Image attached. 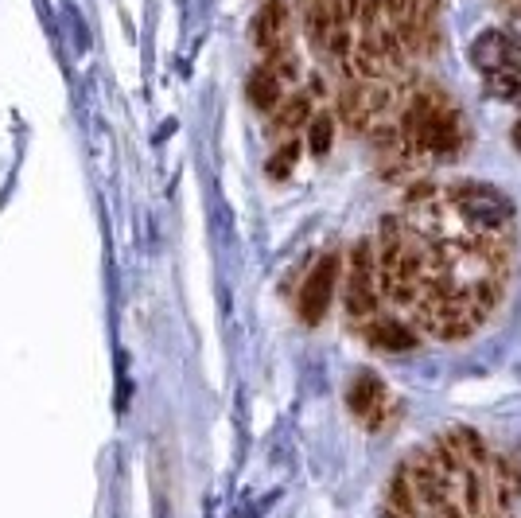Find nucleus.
<instances>
[{
	"label": "nucleus",
	"instance_id": "obj_2",
	"mask_svg": "<svg viewBox=\"0 0 521 518\" xmlns=\"http://www.w3.org/2000/svg\"><path fill=\"white\" fill-rule=\"evenodd\" d=\"M347 316L350 320H374L382 308V289H378V250L370 238H358L350 250L347 265Z\"/></svg>",
	"mask_w": 521,
	"mask_h": 518
},
{
	"label": "nucleus",
	"instance_id": "obj_14",
	"mask_svg": "<svg viewBox=\"0 0 521 518\" xmlns=\"http://www.w3.org/2000/svg\"><path fill=\"white\" fill-rule=\"evenodd\" d=\"M483 90L498 102H521V74L518 71H490L483 74Z\"/></svg>",
	"mask_w": 521,
	"mask_h": 518
},
{
	"label": "nucleus",
	"instance_id": "obj_6",
	"mask_svg": "<svg viewBox=\"0 0 521 518\" xmlns=\"http://www.w3.org/2000/svg\"><path fill=\"white\" fill-rule=\"evenodd\" d=\"M288 32H292L288 4H284V0H265L261 12L253 16V43H257V51H261L265 59L280 55L284 47H292V43H288Z\"/></svg>",
	"mask_w": 521,
	"mask_h": 518
},
{
	"label": "nucleus",
	"instance_id": "obj_11",
	"mask_svg": "<svg viewBox=\"0 0 521 518\" xmlns=\"http://www.w3.org/2000/svg\"><path fill=\"white\" fill-rule=\"evenodd\" d=\"M308 121H312V98H308V94H288L277 110L269 113V125H273V133H277V137H284V141H288V137H292L300 125H308Z\"/></svg>",
	"mask_w": 521,
	"mask_h": 518
},
{
	"label": "nucleus",
	"instance_id": "obj_19",
	"mask_svg": "<svg viewBox=\"0 0 521 518\" xmlns=\"http://www.w3.org/2000/svg\"><path fill=\"white\" fill-rule=\"evenodd\" d=\"M382 518H405V515H397V511H389V507H385V511H382Z\"/></svg>",
	"mask_w": 521,
	"mask_h": 518
},
{
	"label": "nucleus",
	"instance_id": "obj_7",
	"mask_svg": "<svg viewBox=\"0 0 521 518\" xmlns=\"http://www.w3.org/2000/svg\"><path fill=\"white\" fill-rule=\"evenodd\" d=\"M339 121L347 125L350 133H370L378 125L374 106H370V82L350 78L347 86L339 90Z\"/></svg>",
	"mask_w": 521,
	"mask_h": 518
},
{
	"label": "nucleus",
	"instance_id": "obj_16",
	"mask_svg": "<svg viewBox=\"0 0 521 518\" xmlns=\"http://www.w3.org/2000/svg\"><path fill=\"white\" fill-rule=\"evenodd\" d=\"M296 160H300V141L288 137V141L269 156V176H273V180H288L292 168H296Z\"/></svg>",
	"mask_w": 521,
	"mask_h": 518
},
{
	"label": "nucleus",
	"instance_id": "obj_1",
	"mask_svg": "<svg viewBox=\"0 0 521 518\" xmlns=\"http://www.w3.org/2000/svg\"><path fill=\"white\" fill-rule=\"evenodd\" d=\"M448 207L459 219L467 222V234L479 238H502L514 242V226H518V211L514 203L487 184H455L448 187Z\"/></svg>",
	"mask_w": 521,
	"mask_h": 518
},
{
	"label": "nucleus",
	"instance_id": "obj_20",
	"mask_svg": "<svg viewBox=\"0 0 521 518\" xmlns=\"http://www.w3.org/2000/svg\"><path fill=\"white\" fill-rule=\"evenodd\" d=\"M304 4H312V0H304Z\"/></svg>",
	"mask_w": 521,
	"mask_h": 518
},
{
	"label": "nucleus",
	"instance_id": "obj_15",
	"mask_svg": "<svg viewBox=\"0 0 521 518\" xmlns=\"http://www.w3.org/2000/svg\"><path fill=\"white\" fill-rule=\"evenodd\" d=\"M331 145H335V113H312V121H308V148L315 156H327Z\"/></svg>",
	"mask_w": 521,
	"mask_h": 518
},
{
	"label": "nucleus",
	"instance_id": "obj_9",
	"mask_svg": "<svg viewBox=\"0 0 521 518\" xmlns=\"http://www.w3.org/2000/svg\"><path fill=\"white\" fill-rule=\"evenodd\" d=\"M510 43H514L510 32H498V28L479 32V36L471 39V63L483 74L506 71V67H510Z\"/></svg>",
	"mask_w": 521,
	"mask_h": 518
},
{
	"label": "nucleus",
	"instance_id": "obj_10",
	"mask_svg": "<svg viewBox=\"0 0 521 518\" xmlns=\"http://www.w3.org/2000/svg\"><path fill=\"white\" fill-rule=\"evenodd\" d=\"M245 98H249V106L257 113H273L284 102V78L269 63H261L257 71L249 74V82H245Z\"/></svg>",
	"mask_w": 521,
	"mask_h": 518
},
{
	"label": "nucleus",
	"instance_id": "obj_18",
	"mask_svg": "<svg viewBox=\"0 0 521 518\" xmlns=\"http://www.w3.org/2000/svg\"><path fill=\"white\" fill-rule=\"evenodd\" d=\"M510 141H514V148H521V117L514 121V129H510Z\"/></svg>",
	"mask_w": 521,
	"mask_h": 518
},
{
	"label": "nucleus",
	"instance_id": "obj_3",
	"mask_svg": "<svg viewBox=\"0 0 521 518\" xmlns=\"http://www.w3.org/2000/svg\"><path fill=\"white\" fill-rule=\"evenodd\" d=\"M335 285H339V258L327 254V258L315 261V269L308 273L304 289L296 296V312H300V320H304L308 328L323 324V316H327V308H331V300H335Z\"/></svg>",
	"mask_w": 521,
	"mask_h": 518
},
{
	"label": "nucleus",
	"instance_id": "obj_8",
	"mask_svg": "<svg viewBox=\"0 0 521 518\" xmlns=\"http://www.w3.org/2000/svg\"><path fill=\"white\" fill-rule=\"evenodd\" d=\"M362 335H366V343L378 347V351H413L420 343L417 328L405 324V320H393V316H374V320H366V324H362Z\"/></svg>",
	"mask_w": 521,
	"mask_h": 518
},
{
	"label": "nucleus",
	"instance_id": "obj_12",
	"mask_svg": "<svg viewBox=\"0 0 521 518\" xmlns=\"http://www.w3.org/2000/svg\"><path fill=\"white\" fill-rule=\"evenodd\" d=\"M385 507H389V511H397V515H405V518L424 515V503H420L417 487H413V480H409V472H405V468H401V472L389 480V487H385Z\"/></svg>",
	"mask_w": 521,
	"mask_h": 518
},
{
	"label": "nucleus",
	"instance_id": "obj_17",
	"mask_svg": "<svg viewBox=\"0 0 521 518\" xmlns=\"http://www.w3.org/2000/svg\"><path fill=\"white\" fill-rule=\"evenodd\" d=\"M428 518H471L467 515V511H463V507H459V503H444V507H436V511H428Z\"/></svg>",
	"mask_w": 521,
	"mask_h": 518
},
{
	"label": "nucleus",
	"instance_id": "obj_5",
	"mask_svg": "<svg viewBox=\"0 0 521 518\" xmlns=\"http://www.w3.org/2000/svg\"><path fill=\"white\" fill-rule=\"evenodd\" d=\"M405 472H409V480L417 487L420 503H424V515L428 511H436V507H444V503H452L455 491H452V476L428 456V452H417L409 464H405Z\"/></svg>",
	"mask_w": 521,
	"mask_h": 518
},
{
	"label": "nucleus",
	"instance_id": "obj_13",
	"mask_svg": "<svg viewBox=\"0 0 521 518\" xmlns=\"http://www.w3.org/2000/svg\"><path fill=\"white\" fill-rule=\"evenodd\" d=\"M448 441L463 452V460L471 464V468H483V472H490V448H487V441L471 429V425H455V429H448Z\"/></svg>",
	"mask_w": 521,
	"mask_h": 518
},
{
	"label": "nucleus",
	"instance_id": "obj_4",
	"mask_svg": "<svg viewBox=\"0 0 521 518\" xmlns=\"http://www.w3.org/2000/svg\"><path fill=\"white\" fill-rule=\"evenodd\" d=\"M347 406H350V413L370 429V433L382 429L385 417H389V390H385V382L374 374V370H362V374L350 378Z\"/></svg>",
	"mask_w": 521,
	"mask_h": 518
}]
</instances>
